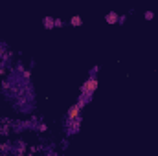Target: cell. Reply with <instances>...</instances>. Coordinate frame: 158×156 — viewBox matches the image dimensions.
I'll return each mask as SVG.
<instances>
[{
  "instance_id": "obj_1",
  "label": "cell",
  "mask_w": 158,
  "mask_h": 156,
  "mask_svg": "<svg viewBox=\"0 0 158 156\" xmlns=\"http://www.w3.org/2000/svg\"><path fill=\"white\" fill-rule=\"evenodd\" d=\"M96 88H98V79H96V76L92 74L90 77H88L86 81H85V83H83V86H81V96L92 97V94L96 92Z\"/></svg>"
},
{
  "instance_id": "obj_2",
  "label": "cell",
  "mask_w": 158,
  "mask_h": 156,
  "mask_svg": "<svg viewBox=\"0 0 158 156\" xmlns=\"http://www.w3.org/2000/svg\"><path fill=\"white\" fill-rule=\"evenodd\" d=\"M79 116H81V109H79L77 105L70 107V110H68V114H66L68 121H76V119H79Z\"/></svg>"
},
{
  "instance_id": "obj_3",
  "label": "cell",
  "mask_w": 158,
  "mask_h": 156,
  "mask_svg": "<svg viewBox=\"0 0 158 156\" xmlns=\"http://www.w3.org/2000/svg\"><path fill=\"white\" fill-rule=\"evenodd\" d=\"M79 123H81L79 119H76V121H68V123H66L68 134H76V132H77V130H79Z\"/></svg>"
},
{
  "instance_id": "obj_4",
  "label": "cell",
  "mask_w": 158,
  "mask_h": 156,
  "mask_svg": "<svg viewBox=\"0 0 158 156\" xmlns=\"http://www.w3.org/2000/svg\"><path fill=\"white\" fill-rule=\"evenodd\" d=\"M105 20H107L109 24H116V22H119V17H118V13H109V15L105 17Z\"/></svg>"
},
{
  "instance_id": "obj_5",
  "label": "cell",
  "mask_w": 158,
  "mask_h": 156,
  "mask_svg": "<svg viewBox=\"0 0 158 156\" xmlns=\"http://www.w3.org/2000/svg\"><path fill=\"white\" fill-rule=\"evenodd\" d=\"M53 26H55V20H53L52 17H46V18H44V28H48V30H52Z\"/></svg>"
},
{
  "instance_id": "obj_6",
  "label": "cell",
  "mask_w": 158,
  "mask_h": 156,
  "mask_svg": "<svg viewBox=\"0 0 158 156\" xmlns=\"http://www.w3.org/2000/svg\"><path fill=\"white\" fill-rule=\"evenodd\" d=\"M70 22H72V26H81V24H83L81 17H77V15H76V17H72V20H70Z\"/></svg>"
},
{
  "instance_id": "obj_7",
  "label": "cell",
  "mask_w": 158,
  "mask_h": 156,
  "mask_svg": "<svg viewBox=\"0 0 158 156\" xmlns=\"http://www.w3.org/2000/svg\"><path fill=\"white\" fill-rule=\"evenodd\" d=\"M153 17H155V13H153V11H147V13H145V18H147V20H151Z\"/></svg>"
},
{
  "instance_id": "obj_8",
  "label": "cell",
  "mask_w": 158,
  "mask_h": 156,
  "mask_svg": "<svg viewBox=\"0 0 158 156\" xmlns=\"http://www.w3.org/2000/svg\"><path fill=\"white\" fill-rule=\"evenodd\" d=\"M55 26H57V28H59V26H63V20H61V18H57V20H55Z\"/></svg>"
},
{
  "instance_id": "obj_9",
  "label": "cell",
  "mask_w": 158,
  "mask_h": 156,
  "mask_svg": "<svg viewBox=\"0 0 158 156\" xmlns=\"http://www.w3.org/2000/svg\"><path fill=\"white\" fill-rule=\"evenodd\" d=\"M0 156H4V154H0Z\"/></svg>"
}]
</instances>
